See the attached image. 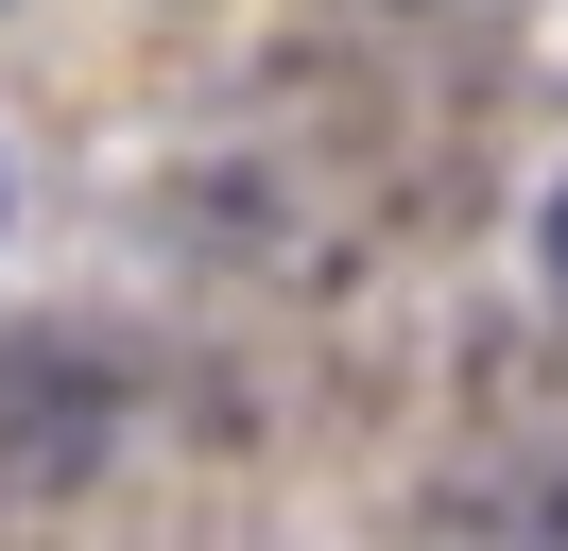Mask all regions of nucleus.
I'll use <instances>...</instances> for the list:
<instances>
[{
	"mask_svg": "<svg viewBox=\"0 0 568 551\" xmlns=\"http://www.w3.org/2000/svg\"><path fill=\"white\" fill-rule=\"evenodd\" d=\"M551 276H568V190H551Z\"/></svg>",
	"mask_w": 568,
	"mask_h": 551,
	"instance_id": "obj_1",
	"label": "nucleus"
}]
</instances>
